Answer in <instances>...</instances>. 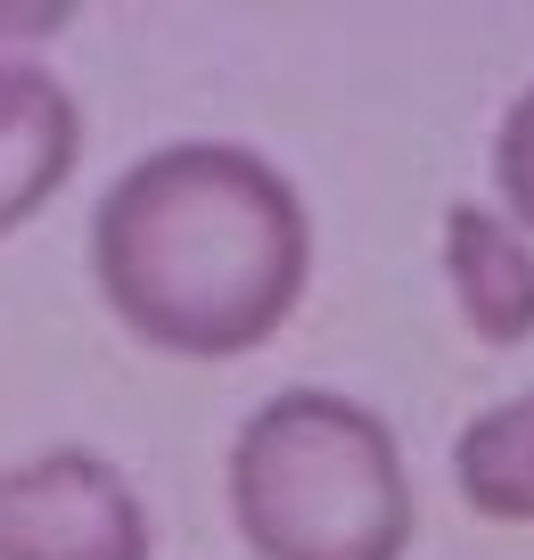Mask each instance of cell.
Wrapping results in <instances>:
<instances>
[{
	"label": "cell",
	"instance_id": "7a4b0ae2",
	"mask_svg": "<svg viewBox=\"0 0 534 560\" xmlns=\"http://www.w3.org/2000/svg\"><path fill=\"white\" fill-rule=\"evenodd\" d=\"M223 494L256 560H403L419 494L403 445L337 387H280L239 420Z\"/></svg>",
	"mask_w": 534,
	"mask_h": 560
},
{
	"label": "cell",
	"instance_id": "5b68a950",
	"mask_svg": "<svg viewBox=\"0 0 534 560\" xmlns=\"http://www.w3.org/2000/svg\"><path fill=\"white\" fill-rule=\"evenodd\" d=\"M444 280L477 347H526L534 338V240L510 214L477 207V198L444 207Z\"/></svg>",
	"mask_w": 534,
	"mask_h": 560
},
{
	"label": "cell",
	"instance_id": "8992f818",
	"mask_svg": "<svg viewBox=\"0 0 534 560\" xmlns=\"http://www.w3.org/2000/svg\"><path fill=\"white\" fill-rule=\"evenodd\" d=\"M452 487L477 520L494 527H534V387L485 404L452 438Z\"/></svg>",
	"mask_w": 534,
	"mask_h": 560
},
{
	"label": "cell",
	"instance_id": "277c9868",
	"mask_svg": "<svg viewBox=\"0 0 534 560\" xmlns=\"http://www.w3.org/2000/svg\"><path fill=\"white\" fill-rule=\"evenodd\" d=\"M83 165V107L41 58H0V240L25 231Z\"/></svg>",
	"mask_w": 534,
	"mask_h": 560
},
{
	"label": "cell",
	"instance_id": "ba28073f",
	"mask_svg": "<svg viewBox=\"0 0 534 560\" xmlns=\"http://www.w3.org/2000/svg\"><path fill=\"white\" fill-rule=\"evenodd\" d=\"M58 25H74V9H25V18L0 9V50H9V42H41V34H58Z\"/></svg>",
	"mask_w": 534,
	"mask_h": 560
},
{
	"label": "cell",
	"instance_id": "52a82bcc",
	"mask_svg": "<svg viewBox=\"0 0 534 560\" xmlns=\"http://www.w3.org/2000/svg\"><path fill=\"white\" fill-rule=\"evenodd\" d=\"M494 190H501V214L534 240V83L510 100V116L494 132Z\"/></svg>",
	"mask_w": 534,
	"mask_h": 560
},
{
	"label": "cell",
	"instance_id": "3957f363",
	"mask_svg": "<svg viewBox=\"0 0 534 560\" xmlns=\"http://www.w3.org/2000/svg\"><path fill=\"white\" fill-rule=\"evenodd\" d=\"M0 560H156L140 487L91 445L0 462Z\"/></svg>",
	"mask_w": 534,
	"mask_h": 560
},
{
	"label": "cell",
	"instance_id": "6da1fadb",
	"mask_svg": "<svg viewBox=\"0 0 534 560\" xmlns=\"http://www.w3.org/2000/svg\"><path fill=\"white\" fill-rule=\"evenodd\" d=\"M99 298L140 347L239 363L288 330L312 280L296 182L239 140H173L107 182L91 214Z\"/></svg>",
	"mask_w": 534,
	"mask_h": 560
}]
</instances>
